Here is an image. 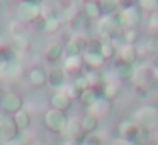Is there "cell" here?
<instances>
[{
    "label": "cell",
    "instance_id": "obj_32",
    "mask_svg": "<svg viewBox=\"0 0 158 145\" xmlns=\"http://www.w3.org/2000/svg\"><path fill=\"white\" fill-rule=\"evenodd\" d=\"M151 70H153V75L158 79V55L153 56V62H151Z\"/></svg>",
    "mask_w": 158,
    "mask_h": 145
},
{
    "label": "cell",
    "instance_id": "obj_26",
    "mask_svg": "<svg viewBox=\"0 0 158 145\" xmlns=\"http://www.w3.org/2000/svg\"><path fill=\"white\" fill-rule=\"evenodd\" d=\"M100 7H102V15H114L117 14L119 2L117 0H100Z\"/></svg>",
    "mask_w": 158,
    "mask_h": 145
},
{
    "label": "cell",
    "instance_id": "obj_11",
    "mask_svg": "<svg viewBox=\"0 0 158 145\" xmlns=\"http://www.w3.org/2000/svg\"><path fill=\"white\" fill-rule=\"evenodd\" d=\"M99 118L95 116V114L92 113H87L83 114V118L80 120V128H82V133L83 137H87V135H94L97 131V128H99Z\"/></svg>",
    "mask_w": 158,
    "mask_h": 145
},
{
    "label": "cell",
    "instance_id": "obj_1",
    "mask_svg": "<svg viewBox=\"0 0 158 145\" xmlns=\"http://www.w3.org/2000/svg\"><path fill=\"white\" fill-rule=\"evenodd\" d=\"M68 114L58 109H48L43 116V125L51 133H63L68 125Z\"/></svg>",
    "mask_w": 158,
    "mask_h": 145
},
{
    "label": "cell",
    "instance_id": "obj_37",
    "mask_svg": "<svg viewBox=\"0 0 158 145\" xmlns=\"http://www.w3.org/2000/svg\"><path fill=\"white\" fill-rule=\"evenodd\" d=\"M104 145H112V143H104Z\"/></svg>",
    "mask_w": 158,
    "mask_h": 145
},
{
    "label": "cell",
    "instance_id": "obj_18",
    "mask_svg": "<svg viewBox=\"0 0 158 145\" xmlns=\"http://www.w3.org/2000/svg\"><path fill=\"white\" fill-rule=\"evenodd\" d=\"M60 28H61V19H60V15L46 14L44 17H43V31L44 33L53 34V33H56Z\"/></svg>",
    "mask_w": 158,
    "mask_h": 145
},
{
    "label": "cell",
    "instance_id": "obj_28",
    "mask_svg": "<svg viewBox=\"0 0 158 145\" xmlns=\"http://www.w3.org/2000/svg\"><path fill=\"white\" fill-rule=\"evenodd\" d=\"M100 46H102L100 39H89L85 43V51L83 53H99L100 55Z\"/></svg>",
    "mask_w": 158,
    "mask_h": 145
},
{
    "label": "cell",
    "instance_id": "obj_31",
    "mask_svg": "<svg viewBox=\"0 0 158 145\" xmlns=\"http://www.w3.org/2000/svg\"><path fill=\"white\" fill-rule=\"evenodd\" d=\"M134 94H136V97H139V99H144V97H148V87L143 86V84H136V86H134Z\"/></svg>",
    "mask_w": 158,
    "mask_h": 145
},
{
    "label": "cell",
    "instance_id": "obj_19",
    "mask_svg": "<svg viewBox=\"0 0 158 145\" xmlns=\"http://www.w3.org/2000/svg\"><path fill=\"white\" fill-rule=\"evenodd\" d=\"M65 138H70V140H82V128H80V121L78 120H68V125H66L65 131H63Z\"/></svg>",
    "mask_w": 158,
    "mask_h": 145
},
{
    "label": "cell",
    "instance_id": "obj_12",
    "mask_svg": "<svg viewBox=\"0 0 158 145\" xmlns=\"http://www.w3.org/2000/svg\"><path fill=\"white\" fill-rule=\"evenodd\" d=\"M114 72H116V75H117L119 80H131L134 75H136V68H134V65L126 63V62H123V60H117L116 62Z\"/></svg>",
    "mask_w": 158,
    "mask_h": 145
},
{
    "label": "cell",
    "instance_id": "obj_24",
    "mask_svg": "<svg viewBox=\"0 0 158 145\" xmlns=\"http://www.w3.org/2000/svg\"><path fill=\"white\" fill-rule=\"evenodd\" d=\"M72 86L77 89V92L78 94H82V92H85L87 89H90V82H89V79H87V75L85 73H78V75H75V79H73V82H72Z\"/></svg>",
    "mask_w": 158,
    "mask_h": 145
},
{
    "label": "cell",
    "instance_id": "obj_14",
    "mask_svg": "<svg viewBox=\"0 0 158 145\" xmlns=\"http://www.w3.org/2000/svg\"><path fill=\"white\" fill-rule=\"evenodd\" d=\"M12 118H14V125H15V128H17L19 133H21V131H26L32 123V116H31V113H29L27 109H21Z\"/></svg>",
    "mask_w": 158,
    "mask_h": 145
},
{
    "label": "cell",
    "instance_id": "obj_3",
    "mask_svg": "<svg viewBox=\"0 0 158 145\" xmlns=\"http://www.w3.org/2000/svg\"><path fill=\"white\" fill-rule=\"evenodd\" d=\"M0 108H2V113L9 114V116H14L15 113H19L21 109H24V97L19 92H4L0 97Z\"/></svg>",
    "mask_w": 158,
    "mask_h": 145
},
{
    "label": "cell",
    "instance_id": "obj_10",
    "mask_svg": "<svg viewBox=\"0 0 158 145\" xmlns=\"http://www.w3.org/2000/svg\"><path fill=\"white\" fill-rule=\"evenodd\" d=\"M85 39L82 38H72L70 41L65 43V58H72V56H82L85 51Z\"/></svg>",
    "mask_w": 158,
    "mask_h": 145
},
{
    "label": "cell",
    "instance_id": "obj_25",
    "mask_svg": "<svg viewBox=\"0 0 158 145\" xmlns=\"http://www.w3.org/2000/svg\"><path fill=\"white\" fill-rule=\"evenodd\" d=\"M114 55H116V45H114L112 41H109V39L102 41V46H100V56L107 62V60L114 58Z\"/></svg>",
    "mask_w": 158,
    "mask_h": 145
},
{
    "label": "cell",
    "instance_id": "obj_22",
    "mask_svg": "<svg viewBox=\"0 0 158 145\" xmlns=\"http://www.w3.org/2000/svg\"><path fill=\"white\" fill-rule=\"evenodd\" d=\"M117 39L123 41L124 45H136V41L139 39V29H124L117 36Z\"/></svg>",
    "mask_w": 158,
    "mask_h": 145
},
{
    "label": "cell",
    "instance_id": "obj_16",
    "mask_svg": "<svg viewBox=\"0 0 158 145\" xmlns=\"http://www.w3.org/2000/svg\"><path fill=\"white\" fill-rule=\"evenodd\" d=\"M138 58H139V51H138V46H136V45H124L123 48H121V51H119V60H123V62H126V63L134 65Z\"/></svg>",
    "mask_w": 158,
    "mask_h": 145
},
{
    "label": "cell",
    "instance_id": "obj_34",
    "mask_svg": "<svg viewBox=\"0 0 158 145\" xmlns=\"http://www.w3.org/2000/svg\"><path fill=\"white\" fill-rule=\"evenodd\" d=\"M5 68H7V65H5V63H4V62H2V60H0V73L4 72V70H5Z\"/></svg>",
    "mask_w": 158,
    "mask_h": 145
},
{
    "label": "cell",
    "instance_id": "obj_4",
    "mask_svg": "<svg viewBox=\"0 0 158 145\" xmlns=\"http://www.w3.org/2000/svg\"><path fill=\"white\" fill-rule=\"evenodd\" d=\"M43 15V5L39 2L24 0L17 5V17L24 22H34Z\"/></svg>",
    "mask_w": 158,
    "mask_h": 145
},
{
    "label": "cell",
    "instance_id": "obj_5",
    "mask_svg": "<svg viewBox=\"0 0 158 145\" xmlns=\"http://www.w3.org/2000/svg\"><path fill=\"white\" fill-rule=\"evenodd\" d=\"M17 128L14 125V118L9 114H0V140L7 143L17 138Z\"/></svg>",
    "mask_w": 158,
    "mask_h": 145
},
{
    "label": "cell",
    "instance_id": "obj_35",
    "mask_svg": "<svg viewBox=\"0 0 158 145\" xmlns=\"http://www.w3.org/2000/svg\"><path fill=\"white\" fill-rule=\"evenodd\" d=\"M155 41H156V46H158V33L155 34Z\"/></svg>",
    "mask_w": 158,
    "mask_h": 145
},
{
    "label": "cell",
    "instance_id": "obj_33",
    "mask_svg": "<svg viewBox=\"0 0 158 145\" xmlns=\"http://www.w3.org/2000/svg\"><path fill=\"white\" fill-rule=\"evenodd\" d=\"M112 145H131V143H127V142H124V140H121V138H119V140H116Z\"/></svg>",
    "mask_w": 158,
    "mask_h": 145
},
{
    "label": "cell",
    "instance_id": "obj_7",
    "mask_svg": "<svg viewBox=\"0 0 158 145\" xmlns=\"http://www.w3.org/2000/svg\"><path fill=\"white\" fill-rule=\"evenodd\" d=\"M138 131H139V126H138L133 120H124L123 123L119 125V137H121V140L127 142V143H131V145L136 143Z\"/></svg>",
    "mask_w": 158,
    "mask_h": 145
},
{
    "label": "cell",
    "instance_id": "obj_17",
    "mask_svg": "<svg viewBox=\"0 0 158 145\" xmlns=\"http://www.w3.org/2000/svg\"><path fill=\"white\" fill-rule=\"evenodd\" d=\"M82 60H83V65L87 67L85 70H100V67L106 63V60L99 53H83Z\"/></svg>",
    "mask_w": 158,
    "mask_h": 145
},
{
    "label": "cell",
    "instance_id": "obj_29",
    "mask_svg": "<svg viewBox=\"0 0 158 145\" xmlns=\"http://www.w3.org/2000/svg\"><path fill=\"white\" fill-rule=\"evenodd\" d=\"M146 26L150 28V31L158 33V11L150 12V14H148V17H146Z\"/></svg>",
    "mask_w": 158,
    "mask_h": 145
},
{
    "label": "cell",
    "instance_id": "obj_21",
    "mask_svg": "<svg viewBox=\"0 0 158 145\" xmlns=\"http://www.w3.org/2000/svg\"><path fill=\"white\" fill-rule=\"evenodd\" d=\"M110 106H112V103H110V101H107V99H99L97 101L95 104H94L92 108H90V111L89 113H92V114H95L97 118H104V116H107V114L110 113Z\"/></svg>",
    "mask_w": 158,
    "mask_h": 145
},
{
    "label": "cell",
    "instance_id": "obj_6",
    "mask_svg": "<svg viewBox=\"0 0 158 145\" xmlns=\"http://www.w3.org/2000/svg\"><path fill=\"white\" fill-rule=\"evenodd\" d=\"M26 79H27V84L31 87H34V89H43V87L48 84V72H46L43 67L34 65L27 70Z\"/></svg>",
    "mask_w": 158,
    "mask_h": 145
},
{
    "label": "cell",
    "instance_id": "obj_2",
    "mask_svg": "<svg viewBox=\"0 0 158 145\" xmlns=\"http://www.w3.org/2000/svg\"><path fill=\"white\" fill-rule=\"evenodd\" d=\"M133 121L138 125V126H143L146 130H153V128L158 126V109L153 106H143L138 108L136 113H134Z\"/></svg>",
    "mask_w": 158,
    "mask_h": 145
},
{
    "label": "cell",
    "instance_id": "obj_13",
    "mask_svg": "<svg viewBox=\"0 0 158 145\" xmlns=\"http://www.w3.org/2000/svg\"><path fill=\"white\" fill-rule=\"evenodd\" d=\"M63 55H65V45L60 43V41L51 43L44 51V58L48 60L49 63H56L58 60H61Z\"/></svg>",
    "mask_w": 158,
    "mask_h": 145
},
{
    "label": "cell",
    "instance_id": "obj_36",
    "mask_svg": "<svg viewBox=\"0 0 158 145\" xmlns=\"http://www.w3.org/2000/svg\"><path fill=\"white\" fill-rule=\"evenodd\" d=\"M2 94H4V92H2V89H0V97H2Z\"/></svg>",
    "mask_w": 158,
    "mask_h": 145
},
{
    "label": "cell",
    "instance_id": "obj_30",
    "mask_svg": "<svg viewBox=\"0 0 158 145\" xmlns=\"http://www.w3.org/2000/svg\"><path fill=\"white\" fill-rule=\"evenodd\" d=\"M80 145H104V140L99 137V135H87L80 140Z\"/></svg>",
    "mask_w": 158,
    "mask_h": 145
},
{
    "label": "cell",
    "instance_id": "obj_15",
    "mask_svg": "<svg viewBox=\"0 0 158 145\" xmlns=\"http://www.w3.org/2000/svg\"><path fill=\"white\" fill-rule=\"evenodd\" d=\"M83 15L87 19H102V7H100V0H89L83 5Z\"/></svg>",
    "mask_w": 158,
    "mask_h": 145
},
{
    "label": "cell",
    "instance_id": "obj_9",
    "mask_svg": "<svg viewBox=\"0 0 158 145\" xmlns=\"http://www.w3.org/2000/svg\"><path fill=\"white\" fill-rule=\"evenodd\" d=\"M48 84L53 89L61 90L66 86V72L63 67H53L48 72Z\"/></svg>",
    "mask_w": 158,
    "mask_h": 145
},
{
    "label": "cell",
    "instance_id": "obj_20",
    "mask_svg": "<svg viewBox=\"0 0 158 145\" xmlns=\"http://www.w3.org/2000/svg\"><path fill=\"white\" fill-rule=\"evenodd\" d=\"M83 60L82 56H72V58H65V63H63V68H65L66 73H82L83 68Z\"/></svg>",
    "mask_w": 158,
    "mask_h": 145
},
{
    "label": "cell",
    "instance_id": "obj_8",
    "mask_svg": "<svg viewBox=\"0 0 158 145\" xmlns=\"http://www.w3.org/2000/svg\"><path fill=\"white\" fill-rule=\"evenodd\" d=\"M72 103H73V99L65 92V90H56L51 96V99H49L51 109H58V111H63V113H66V111L72 108Z\"/></svg>",
    "mask_w": 158,
    "mask_h": 145
},
{
    "label": "cell",
    "instance_id": "obj_23",
    "mask_svg": "<svg viewBox=\"0 0 158 145\" xmlns=\"http://www.w3.org/2000/svg\"><path fill=\"white\" fill-rule=\"evenodd\" d=\"M117 94H119V86L116 82H104V87H102V97L107 101L112 103V99H116Z\"/></svg>",
    "mask_w": 158,
    "mask_h": 145
},
{
    "label": "cell",
    "instance_id": "obj_27",
    "mask_svg": "<svg viewBox=\"0 0 158 145\" xmlns=\"http://www.w3.org/2000/svg\"><path fill=\"white\" fill-rule=\"evenodd\" d=\"M138 7L146 12H155V11H158V0H139Z\"/></svg>",
    "mask_w": 158,
    "mask_h": 145
}]
</instances>
